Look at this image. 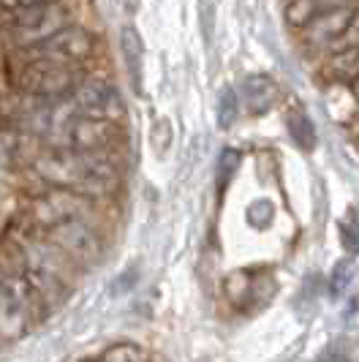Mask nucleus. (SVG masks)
Returning a JSON list of instances; mask_svg holds the SVG:
<instances>
[{
    "label": "nucleus",
    "instance_id": "f03ea898",
    "mask_svg": "<svg viewBox=\"0 0 359 362\" xmlns=\"http://www.w3.org/2000/svg\"><path fill=\"white\" fill-rule=\"evenodd\" d=\"M82 79L85 76L79 74V69H69L52 60H38L19 52L11 63V82L28 98H41V101L69 98Z\"/></svg>",
    "mask_w": 359,
    "mask_h": 362
},
{
    "label": "nucleus",
    "instance_id": "20e7f679",
    "mask_svg": "<svg viewBox=\"0 0 359 362\" xmlns=\"http://www.w3.org/2000/svg\"><path fill=\"white\" fill-rule=\"evenodd\" d=\"M44 243L52 245L57 254H63L69 262H98L104 256V235L95 226V221H63L44 232Z\"/></svg>",
    "mask_w": 359,
    "mask_h": 362
},
{
    "label": "nucleus",
    "instance_id": "0eeeda50",
    "mask_svg": "<svg viewBox=\"0 0 359 362\" xmlns=\"http://www.w3.org/2000/svg\"><path fill=\"white\" fill-rule=\"evenodd\" d=\"M41 303L22 278L0 281V338L17 341L36 322Z\"/></svg>",
    "mask_w": 359,
    "mask_h": 362
},
{
    "label": "nucleus",
    "instance_id": "6e6552de",
    "mask_svg": "<svg viewBox=\"0 0 359 362\" xmlns=\"http://www.w3.org/2000/svg\"><path fill=\"white\" fill-rule=\"evenodd\" d=\"M76 117H95V120H114L120 123V117L126 115L123 107V95L114 88V82L101 79V76H85L76 90L69 95Z\"/></svg>",
    "mask_w": 359,
    "mask_h": 362
},
{
    "label": "nucleus",
    "instance_id": "4468645a",
    "mask_svg": "<svg viewBox=\"0 0 359 362\" xmlns=\"http://www.w3.org/2000/svg\"><path fill=\"white\" fill-rule=\"evenodd\" d=\"M123 54H126V66L134 79V90H139L142 82V41L136 36V30L126 28L123 30Z\"/></svg>",
    "mask_w": 359,
    "mask_h": 362
},
{
    "label": "nucleus",
    "instance_id": "f3484780",
    "mask_svg": "<svg viewBox=\"0 0 359 362\" xmlns=\"http://www.w3.org/2000/svg\"><path fill=\"white\" fill-rule=\"evenodd\" d=\"M101 362H150L147 360V351L136 344H117L104 351Z\"/></svg>",
    "mask_w": 359,
    "mask_h": 362
},
{
    "label": "nucleus",
    "instance_id": "f8f14e48",
    "mask_svg": "<svg viewBox=\"0 0 359 362\" xmlns=\"http://www.w3.org/2000/svg\"><path fill=\"white\" fill-rule=\"evenodd\" d=\"M324 76L332 82H354L359 76V49H341L332 52L324 63Z\"/></svg>",
    "mask_w": 359,
    "mask_h": 362
},
{
    "label": "nucleus",
    "instance_id": "f257e3e1",
    "mask_svg": "<svg viewBox=\"0 0 359 362\" xmlns=\"http://www.w3.org/2000/svg\"><path fill=\"white\" fill-rule=\"evenodd\" d=\"M30 172L49 188L73 191L90 202H104L120 194L123 169L117 156L82 153L73 147H47L30 158Z\"/></svg>",
    "mask_w": 359,
    "mask_h": 362
},
{
    "label": "nucleus",
    "instance_id": "2eb2a0df",
    "mask_svg": "<svg viewBox=\"0 0 359 362\" xmlns=\"http://www.w3.org/2000/svg\"><path fill=\"white\" fill-rule=\"evenodd\" d=\"M286 126L297 145L302 147V150H313V145H316V131H313V123H310V117H307L305 112L291 109L286 117Z\"/></svg>",
    "mask_w": 359,
    "mask_h": 362
},
{
    "label": "nucleus",
    "instance_id": "aec40b11",
    "mask_svg": "<svg viewBox=\"0 0 359 362\" xmlns=\"http://www.w3.org/2000/svg\"><path fill=\"white\" fill-rule=\"evenodd\" d=\"M341 49H359V11L354 22L348 25V30L343 33V38L332 47V52H341Z\"/></svg>",
    "mask_w": 359,
    "mask_h": 362
},
{
    "label": "nucleus",
    "instance_id": "9d476101",
    "mask_svg": "<svg viewBox=\"0 0 359 362\" xmlns=\"http://www.w3.org/2000/svg\"><path fill=\"white\" fill-rule=\"evenodd\" d=\"M357 11V6H326L324 3L319 17L302 30V44L307 49H332L348 30V25L354 22Z\"/></svg>",
    "mask_w": 359,
    "mask_h": 362
},
{
    "label": "nucleus",
    "instance_id": "423d86ee",
    "mask_svg": "<svg viewBox=\"0 0 359 362\" xmlns=\"http://www.w3.org/2000/svg\"><path fill=\"white\" fill-rule=\"evenodd\" d=\"M95 210H98V202H90L73 191L49 188L47 194H38L30 202L28 216L41 232H47L63 221H95Z\"/></svg>",
    "mask_w": 359,
    "mask_h": 362
},
{
    "label": "nucleus",
    "instance_id": "412c9836",
    "mask_svg": "<svg viewBox=\"0 0 359 362\" xmlns=\"http://www.w3.org/2000/svg\"><path fill=\"white\" fill-rule=\"evenodd\" d=\"M348 88H351V95H354V101L359 104V76L354 79V82H351V85H348Z\"/></svg>",
    "mask_w": 359,
    "mask_h": 362
},
{
    "label": "nucleus",
    "instance_id": "dca6fc26",
    "mask_svg": "<svg viewBox=\"0 0 359 362\" xmlns=\"http://www.w3.org/2000/svg\"><path fill=\"white\" fill-rule=\"evenodd\" d=\"M324 8V3H307V0H300V3H288L286 6V22L291 28H300L305 30L313 19L319 17V11Z\"/></svg>",
    "mask_w": 359,
    "mask_h": 362
},
{
    "label": "nucleus",
    "instance_id": "7ed1b4c3",
    "mask_svg": "<svg viewBox=\"0 0 359 362\" xmlns=\"http://www.w3.org/2000/svg\"><path fill=\"white\" fill-rule=\"evenodd\" d=\"M19 49H30L66 28V8L57 3H0Z\"/></svg>",
    "mask_w": 359,
    "mask_h": 362
},
{
    "label": "nucleus",
    "instance_id": "1a4fd4ad",
    "mask_svg": "<svg viewBox=\"0 0 359 362\" xmlns=\"http://www.w3.org/2000/svg\"><path fill=\"white\" fill-rule=\"evenodd\" d=\"M126 134L114 120H95V117H76L69 128V147L82 153L98 156H117Z\"/></svg>",
    "mask_w": 359,
    "mask_h": 362
},
{
    "label": "nucleus",
    "instance_id": "39448f33",
    "mask_svg": "<svg viewBox=\"0 0 359 362\" xmlns=\"http://www.w3.org/2000/svg\"><path fill=\"white\" fill-rule=\"evenodd\" d=\"M98 41L93 36V30L82 28V25H66L60 28L57 33L41 41L30 49H19V54H28V57H38V60H52L60 66H69L76 69L82 63H88L90 57L95 54Z\"/></svg>",
    "mask_w": 359,
    "mask_h": 362
},
{
    "label": "nucleus",
    "instance_id": "6ab92c4d",
    "mask_svg": "<svg viewBox=\"0 0 359 362\" xmlns=\"http://www.w3.org/2000/svg\"><path fill=\"white\" fill-rule=\"evenodd\" d=\"M237 166H240V150L226 147V150L218 156V188H220V191L229 185L232 175L237 172Z\"/></svg>",
    "mask_w": 359,
    "mask_h": 362
},
{
    "label": "nucleus",
    "instance_id": "ddd939ff",
    "mask_svg": "<svg viewBox=\"0 0 359 362\" xmlns=\"http://www.w3.org/2000/svg\"><path fill=\"white\" fill-rule=\"evenodd\" d=\"M28 147L22 128H0V169H17Z\"/></svg>",
    "mask_w": 359,
    "mask_h": 362
},
{
    "label": "nucleus",
    "instance_id": "a211bd4d",
    "mask_svg": "<svg viewBox=\"0 0 359 362\" xmlns=\"http://www.w3.org/2000/svg\"><path fill=\"white\" fill-rule=\"evenodd\" d=\"M240 117V98L234 90L220 93V101H218V126L220 128H232Z\"/></svg>",
    "mask_w": 359,
    "mask_h": 362
},
{
    "label": "nucleus",
    "instance_id": "9b49d317",
    "mask_svg": "<svg viewBox=\"0 0 359 362\" xmlns=\"http://www.w3.org/2000/svg\"><path fill=\"white\" fill-rule=\"evenodd\" d=\"M242 101L253 112H264L278 101V88L267 76H248L242 85Z\"/></svg>",
    "mask_w": 359,
    "mask_h": 362
}]
</instances>
